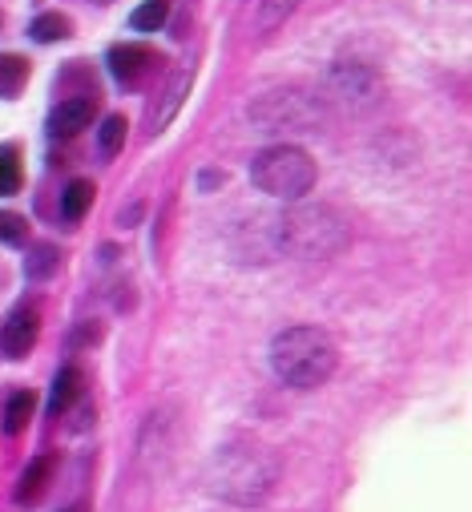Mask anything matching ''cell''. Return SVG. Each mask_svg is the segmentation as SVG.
Segmentation results:
<instances>
[{
	"label": "cell",
	"instance_id": "19",
	"mask_svg": "<svg viewBox=\"0 0 472 512\" xmlns=\"http://www.w3.org/2000/svg\"><path fill=\"white\" fill-rule=\"evenodd\" d=\"M29 238V218H21L17 210H0V242H25Z\"/></svg>",
	"mask_w": 472,
	"mask_h": 512
},
{
	"label": "cell",
	"instance_id": "4",
	"mask_svg": "<svg viewBox=\"0 0 472 512\" xmlns=\"http://www.w3.org/2000/svg\"><path fill=\"white\" fill-rule=\"evenodd\" d=\"M251 182L271 198H303L315 186V162L299 146H271L251 162Z\"/></svg>",
	"mask_w": 472,
	"mask_h": 512
},
{
	"label": "cell",
	"instance_id": "3",
	"mask_svg": "<svg viewBox=\"0 0 472 512\" xmlns=\"http://www.w3.org/2000/svg\"><path fill=\"white\" fill-rule=\"evenodd\" d=\"M279 242L299 259H327V254L343 250L347 222L331 206H299L287 218H279Z\"/></svg>",
	"mask_w": 472,
	"mask_h": 512
},
{
	"label": "cell",
	"instance_id": "16",
	"mask_svg": "<svg viewBox=\"0 0 472 512\" xmlns=\"http://www.w3.org/2000/svg\"><path fill=\"white\" fill-rule=\"evenodd\" d=\"M126 130H130V125H126V117H122V113H109V117L101 121V130H97V146H101V154H105V158H113L117 150L126 146Z\"/></svg>",
	"mask_w": 472,
	"mask_h": 512
},
{
	"label": "cell",
	"instance_id": "1",
	"mask_svg": "<svg viewBox=\"0 0 472 512\" xmlns=\"http://www.w3.org/2000/svg\"><path fill=\"white\" fill-rule=\"evenodd\" d=\"M335 363H339V351H335L331 335L319 327H287L271 343L275 375L287 388H299V392H311L319 383H327L335 375Z\"/></svg>",
	"mask_w": 472,
	"mask_h": 512
},
{
	"label": "cell",
	"instance_id": "20",
	"mask_svg": "<svg viewBox=\"0 0 472 512\" xmlns=\"http://www.w3.org/2000/svg\"><path fill=\"white\" fill-rule=\"evenodd\" d=\"M53 267H57V250L53 246H37L33 259L25 263V275L29 279H45V275H53Z\"/></svg>",
	"mask_w": 472,
	"mask_h": 512
},
{
	"label": "cell",
	"instance_id": "11",
	"mask_svg": "<svg viewBox=\"0 0 472 512\" xmlns=\"http://www.w3.org/2000/svg\"><path fill=\"white\" fill-rule=\"evenodd\" d=\"M49 476H53V456H37V460L25 468V476H21L17 500H21V504H33V500H41V492H45Z\"/></svg>",
	"mask_w": 472,
	"mask_h": 512
},
{
	"label": "cell",
	"instance_id": "21",
	"mask_svg": "<svg viewBox=\"0 0 472 512\" xmlns=\"http://www.w3.org/2000/svg\"><path fill=\"white\" fill-rule=\"evenodd\" d=\"M69 512H81V508H69Z\"/></svg>",
	"mask_w": 472,
	"mask_h": 512
},
{
	"label": "cell",
	"instance_id": "6",
	"mask_svg": "<svg viewBox=\"0 0 472 512\" xmlns=\"http://www.w3.org/2000/svg\"><path fill=\"white\" fill-rule=\"evenodd\" d=\"M190 85H194V65H182V69L166 81V89L158 93V101H154L150 113H146V134H150V138H158L166 125L178 117V109H182L186 97H190Z\"/></svg>",
	"mask_w": 472,
	"mask_h": 512
},
{
	"label": "cell",
	"instance_id": "5",
	"mask_svg": "<svg viewBox=\"0 0 472 512\" xmlns=\"http://www.w3.org/2000/svg\"><path fill=\"white\" fill-rule=\"evenodd\" d=\"M105 65H109V73H113V81H117V85L134 89V85H142V81L162 65V57H158L150 45L126 41V45H113V49H109Z\"/></svg>",
	"mask_w": 472,
	"mask_h": 512
},
{
	"label": "cell",
	"instance_id": "18",
	"mask_svg": "<svg viewBox=\"0 0 472 512\" xmlns=\"http://www.w3.org/2000/svg\"><path fill=\"white\" fill-rule=\"evenodd\" d=\"M299 5H303V0H259V29H263V33L279 29Z\"/></svg>",
	"mask_w": 472,
	"mask_h": 512
},
{
	"label": "cell",
	"instance_id": "7",
	"mask_svg": "<svg viewBox=\"0 0 472 512\" xmlns=\"http://www.w3.org/2000/svg\"><path fill=\"white\" fill-rule=\"evenodd\" d=\"M41 335V311L37 307H17L0 323V355L5 359H25Z\"/></svg>",
	"mask_w": 472,
	"mask_h": 512
},
{
	"label": "cell",
	"instance_id": "8",
	"mask_svg": "<svg viewBox=\"0 0 472 512\" xmlns=\"http://www.w3.org/2000/svg\"><path fill=\"white\" fill-rule=\"evenodd\" d=\"M93 113H97V97H93V93L69 97V101H61V105L49 113V134H53V138H73V134H81L85 125L93 121Z\"/></svg>",
	"mask_w": 472,
	"mask_h": 512
},
{
	"label": "cell",
	"instance_id": "22",
	"mask_svg": "<svg viewBox=\"0 0 472 512\" xmlns=\"http://www.w3.org/2000/svg\"><path fill=\"white\" fill-rule=\"evenodd\" d=\"M101 5H109V0H101Z\"/></svg>",
	"mask_w": 472,
	"mask_h": 512
},
{
	"label": "cell",
	"instance_id": "17",
	"mask_svg": "<svg viewBox=\"0 0 472 512\" xmlns=\"http://www.w3.org/2000/svg\"><path fill=\"white\" fill-rule=\"evenodd\" d=\"M33 41H41V45H53V41H65L69 33H73V21L69 17H61V13H41L37 21H33Z\"/></svg>",
	"mask_w": 472,
	"mask_h": 512
},
{
	"label": "cell",
	"instance_id": "14",
	"mask_svg": "<svg viewBox=\"0 0 472 512\" xmlns=\"http://www.w3.org/2000/svg\"><path fill=\"white\" fill-rule=\"evenodd\" d=\"M170 17V0H142V5L130 13V29L138 33H158Z\"/></svg>",
	"mask_w": 472,
	"mask_h": 512
},
{
	"label": "cell",
	"instance_id": "15",
	"mask_svg": "<svg viewBox=\"0 0 472 512\" xmlns=\"http://www.w3.org/2000/svg\"><path fill=\"white\" fill-rule=\"evenodd\" d=\"M25 182V170H21V150L17 146H0V198L17 194Z\"/></svg>",
	"mask_w": 472,
	"mask_h": 512
},
{
	"label": "cell",
	"instance_id": "13",
	"mask_svg": "<svg viewBox=\"0 0 472 512\" xmlns=\"http://www.w3.org/2000/svg\"><path fill=\"white\" fill-rule=\"evenodd\" d=\"M33 412H37V396H33V392H17V396H9V404H5V432H9V436L25 432L29 420H33Z\"/></svg>",
	"mask_w": 472,
	"mask_h": 512
},
{
	"label": "cell",
	"instance_id": "9",
	"mask_svg": "<svg viewBox=\"0 0 472 512\" xmlns=\"http://www.w3.org/2000/svg\"><path fill=\"white\" fill-rule=\"evenodd\" d=\"M81 388H85V375H81V367H77V363L61 367V371H57V379H53V396H49V412H53V416L69 412V408L77 404Z\"/></svg>",
	"mask_w": 472,
	"mask_h": 512
},
{
	"label": "cell",
	"instance_id": "10",
	"mask_svg": "<svg viewBox=\"0 0 472 512\" xmlns=\"http://www.w3.org/2000/svg\"><path fill=\"white\" fill-rule=\"evenodd\" d=\"M93 182L89 178H77V182H69L65 186V194H61V218L65 222H81L85 214H89V206H93Z\"/></svg>",
	"mask_w": 472,
	"mask_h": 512
},
{
	"label": "cell",
	"instance_id": "12",
	"mask_svg": "<svg viewBox=\"0 0 472 512\" xmlns=\"http://www.w3.org/2000/svg\"><path fill=\"white\" fill-rule=\"evenodd\" d=\"M29 85V61L17 53H0V97H17Z\"/></svg>",
	"mask_w": 472,
	"mask_h": 512
},
{
	"label": "cell",
	"instance_id": "2",
	"mask_svg": "<svg viewBox=\"0 0 472 512\" xmlns=\"http://www.w3.org/2000/svg\"><path fill=\"white\" fill-rule=\"evenodd\" d=\"M206 488L230 504H259L275 488V460L255 444L218 448L206 468Z\"/></svg>",
	"mask_w": 472,
	"mask_h": 512
}]
</instances>
